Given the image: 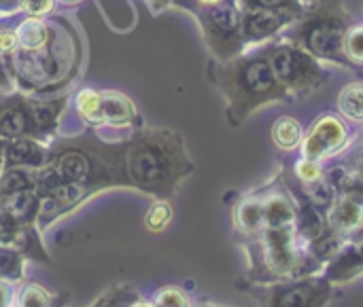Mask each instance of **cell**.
I'll list each match as a JSON object with an SVG mask.
<instances>
[{"instance_id": "1", "label": "cell", "mask_w": 363, "mask_h": 307, "mask_svg": "<svg viewBox=\"0 0 363 307\" xmlns=\"http://www.w3.org/2000/svg\"><path fill=\"white\" fill-rule=\"evenodd\" d=\"M125 176L130 187L157 199H172L185 178L194 174V161L185 140L170 129H143L125 142Z\"/></svg>"}, {"instance_id": "2", "label": "cell", "mask_w": 363, "mask_h": 307, "mask_svg": "<svg viewBox=\"0 0 363 307\" xmlns=\"http://www.w3.org/2000/svg\"><path fill=\"white\" fill-rule=\"evenodd\" d=\"M125 144H94L87 140H68L49 149L45 168L38 172V195H45L57 183L85 185L96 191L108 187H130L125 176Z\"/></svg>"}, {"instance_id": "3", "label": "cell", "mask_w": 363, "mask_h": 307, "mask_svg": "<svg viewBox=\"0 0 363 307\" xmlns=\"http://www.w3.org/2000/svg\"><path fill=\"white\" fill-rule=\"evenodd\" d=\"M211 76L225 100V117L234 127L264 106L291 100L274 76L266 53H240L228 62H217Z\"/></svg>"}, {"instance_id": "4", "label": "cell", "mask_w": 363, "mask_h": 307, "mask_svg": "<svg viewBox=\"0 0 363 307\" xmlns=\"http://www.w3.org/2000/svg\"><path fill=\"white\" fill-rule=\"evenodd\" d=\"M247 272L240 278L249 284H277L308 276H319L325 265L319 263L296 229H264L251 240H242Z\"/></svg>"}, {"instance_id": "5", "label": "cell", "mask_w": 363, "mask_h": 307, "mask_svg": "<svg viewBox=\"0 0 363 307\" xmlns=\"http://www.w3.org/2000/svg\"><path fill=\"white\" fill-rule=\"evenodd\" d=\"M351 13L342 0H315L296 19V30L287 36L321 64L353 68L345 55V36L351 28Z\"/></svg>"}, {"instance_id": "6", "label": "cell", "mask_w": 363, "mask_h": 307, "mask_svg": "<svg viewBox=\"0 0 363 307\" xmlns=\"http://www.w3.org/2000/svg\"><path fill=\"white\" fill-rule=\"evenodd\" d=\"M264 53L272 66L274 76L291 98H308L321 91L330 81L323 64L289 38L268 45Z\"/></svg>"}, {"instance_id": "7", "label": "cell", "mask_w": 363, "mask_h": 307, "mask_svg": "<svg viewBox=\"0 0 363 307\" xmlns=\"http://www.w3.org/2000/svg\"><path fill=\"white\" fill-rule=\"evenodd\" d=\"M236 289L253 297L259 307H328L338 295V289L323 274L277 284H249L238 280Z\"/></svg>"}, {"instance_id": "8", "label": "cell", "mask_w": 363, "mask_h": 307, "mask_svg": "<svg viewBox=\"0 0 363 307\" xmlns=\"http://www.w3.org/2000/svg\"><path fill=\"white\" fill-rule=\"evenodd\" d=\"M196 13L204 40L217 62H228L247 51L242 40V11L238 0H223L211 6H200Z\"/></svg>"}, {"instance_id": "9", "label": "cell", "mask_w": 363, "mask_h": 307, "mask_svg": "<svg viewBox=\"0 0 363 307\" xmlns=\"http://www.w3.org/2000/svg\"><path fill=\"white\" fill-rule=\"evenodd\" d=\"M349 146H351V129L345 123V119L338 115L325 112L304 134L300 155L325 163L342 155L345 151H349Z\"/></svg>"}, {"instance_id": "10", "label": "cell", "mask_w": 363, "mask_h": 307, "mask_svg": "<svg viewBox=\"0 0 363 307\" xmlns=\"http://www.w3.org/2000/svg\"><path fill=\"white\" fill-rule=\"evenodd\" d=\"M240 11H242V40H245V49L274 40L283 30L294 25L296 19L302 15V13H294V11L249 8V6H240Z\"/></svg>"}, {"instance_id": "11", "label": "cell", "mask_w": 363, "mask_h": 307, "mask_svg": "<svg viewBox=\"0 0 363 307\" xmlns=\"http://www.w3.org/2000/svg\"><path fill=\"white\" fill-rule=\"evenodd\" d=\"M328 229L349 242L363 233V202L351 195H338L325 212Z\"/></svg>"}, {"instance_id": "12", "label": "cell", "mask_w": 363, "mask_h": 307, "mask_svg": "<svg viewBox=\"0 0 363 307\" xmlns=\"http://www.w3.org/2000/svg\"><path fill=\"white\" fill-rule=\"evenodd\" d=\"M323 276L336 286L342 289L363 278V233L355 240H349L340 253L325 265Z\"/></svg>"}, {"instance_id": "13", "label": "cell", "mask_w": 363, "mask_h": 307, "mask_svg": "<svg viewBox=\"0 0 363 307\" xmlns=\"http://www.w3.org/2000/svg\"><path fill=\"white\" fill-rule=\"evenodd\" d=\"M232 225L240 240H251L264 231V197L262 189L240 195L232 204Z\"/></svg>"}, {"instance_id": "14", "label": "cell", "mask_w": 363, "mask_h": 307, "mask_svg": "<svg viewBox=\"0 0 363 307\" xmlns=\"http://www.w3.org/2000/svg\"><path fill=\"white\" fill-rule=\"evenodd\" d=\"M17 138H36L34 123L30 119L26 98H9L0 102V140L11 142Z\"/></svg>"}, {"instance_id": "15", "label": "cell", "mask_w": 363, "mask_h": 307, "mask_svg": "<svg viewBox=\"0 0 363 307\" xmlns=\"http://www.w3.org/2000/svg\"><path fill=\"white\" fill-rule=\"evenodd\" d=\"M49 157V149L36 138H17L4 142V170L6 168H30L43 170Z\"/></svg>"}, {"instance_id": "16", "label": "cell", "mask_w": 363, "mask_h": 307, "mask_svg": "<svg viewBox=\"0 0 363 307\" xmlns=\"http://www.w3.org/2000/svg\"><path fill=\"white\" fill-rule=\"evenodd\" d=\"M0 212L6 214L17 225H34V223H38L40 195L36 189L15 191L0 199Z\"/></svg>"}, {"instance_id": "17", "label": "cell", "mask_w": 363, "mask_h": 307, "mask_svg": "<svg viewBox=\"0 0 363 307\" xmlns=\"http://www.w3.org/2000/svg\"><path fill=\"white\" fill-rule=\"evenodd\" d=\"M64 104H66V98H57V100H34V98L28 100L26 98V106H28L38 140H45L51 136V132L55 129L64 112Z\"/></svg>"}, {"instance_id": "18", "label": "cell", "mask_w": 363, "mask_h": 307, "mask_svg": "<svg viewBox=\"0 0 363 307\" xmlns=\"http://www.w3.org/2000/svg\"><path fill=\"white\" fill-rule=\"evenodd\" d=\"M102 98V117H104V125L108 127H132L136 123V108L132 104V100L119 91H100Z\"/></svg>"}, {"instance_id": "19", "label": "cell", "mask_w": 363, "mask_h": 307, "mask_svg": "<svg viewBox=\"0 0 363 307\" xmlns=\"http://www.w3.org/2000/svg\"><path fill=\"white\" fill-rule=\"evenodd\" d=\"M270 136H272V142L279 151L283 153H291V151H298L302 146V140H304V129H302V123L296 119V117H279L274 123H272V129H270Z\"/></svg>"}, {"instance_id": "20", "label": "cell", "mask_w": 363, "mask_h": 307, "mask_svg": "<svg viewBox=\"0 0 363 307\" xmlns=\"http://www.w3.org/2000/svg\"><path fill=\"white\" fill-rule=\"evenodd\" d=\"M15 34H17V49H21V51H38V49L47 47V42H49L47 23L32 15L15 28Z\"/></svg>"}, {"instance_id": "21", "label": "cell", "mask_w": 363, "mask_h": 307, "mask_svg": "<svg viewBox=\"0 0 363 307\" xmlns=\"http://www.w3.org/2000/svg\"><path fill=\"white\" fill-rule=\"evenodd\" d=\"M38 172L30 168H6L0 172V199L23 189H36Z\"/></svg>"}, {"instance_id": "22", "label": "cell", "mask_w": 363, "mask_h": 307, "mask_svg": "<svg viewBox=\"0 0 363 307\" xmlns=\"http://www.w3.org/2000/svg\"><path fill=\"white\" fill-rule=\"evenodd\" d=\"M338 110L345 121L363 125V83H349L338 93Z\"/></svg>"}, {"instance_id": "23", "label": "cell", "mask_w": 363, "mask_h": 307, "mask_svg": "<svg viewBox=\"0 0 363 307\" xmlns=\"http://www.w3.org/2000/svg\"><path fill=\"white\" fill-rule=\"evenodd\" d=\"M74 104H77V112L83 119V123H87L91 127H104L100 91H96V89H83V91H79Z\"/></svg>"}, {"instance_id": "24", "label": "cell", "mask_w": 363, "mask_h": 307, "mask_svg": "<svg viewBox=\"0 0 363 307\" xmlns=\"http://www.w3.org/2000/svg\"><path fill=\"white\" fill-rule=\"evenodd\" d=\"M66 297L62 295L60 299L51 297V293H47L40 284H26L19 293L13 307H62Z\"/></svg>"}, {"instance_id": "25", "label": "cell", "mask_w": 363, "mask_h": 307, "mask_svg": "<svg viewBox=\"0 0 363 307\" xmlns=\"http://www.w3.org/2000/svg\"><path fill=\"white\" fill-rule=\"evenodd\" d=\"M151 301L155 307H194V299L191 295L177 286V284H164L160 286L153 295H151Z\"/></svg>"}, {"instance_id": "26", "label": "cell", "mask_w": 363, "mask_h": 307, "mask_svg": "<svg viewBox=\"0 0 363 307\" xmlns=\"http://www.w3.org/2000/svg\"><path fill=\"white\" fill-rule=\"evenodd\" d=\"M23 255L9 246H0V280L21 282L23 280Z\"/></svg>"}, {"instance_id": "27", "label": "cell", "mask_w": 363, "mask_h": 307, "mask_svg": "<svg viewBox=\"0 0 363 307\" xmlns=\"http://www.w3.org/2000/svg\"><path fill=\"white\" fill-rule=\"evenodd\" d=\"M172 206L170 199H157L145 214V227L151 233H162L172 223Z\"/></svg>"}, {"instance_id": "28", "label": "cell", "mask_w": 363, "mask_h": 307, "mask_svg": "<svg viewBox=\"0 0 363 307\" xmlns=\"http://www.w3.org/2000/svg\"><path fill=\"white\" fill-rule=\"evenodd\" d=\"M325 176V166L321 161H315V159H308L304 155H300V159L294 161V180L298 185H313L317 183L319 178Z\"/></svg>"}, {"instance_id": "29", "label": "cell", "mask_w": 363, "mask_h": 307, "mask_svg": "<svg viewBox=\"0 0 363 307\" xmlns=\"http://www.w3.org/2000/svg\"><path fill=\"white\" fill-rule=\"evenodd\" d=\"M345 55L353 66H363V23H351L345 36Z\"/></svg>"}, {"instance_id": "30", "label": "cell", "mask_w": 363, "mask_h": 307, "mask_svg": "<svg viewBox=\"0 0 363 307\" xmlns=\"http://www.w3.org/2000/svg\"><path fill=\"white\" fill-rule=\"evenodd\" d=\"M117 307H155L151 299H145L140 293H136L132 286L121 284V295H119V303Z\"/></svg>"}, {"instance_id": "31", "label": "cell", "mask_w": 363, "mask_h": 307, "mask_svg": "<svg viewBox=\"0 0 363 307\" xmlns=\"http://www.w3.org/2000/svg\"><path fill=\"white\" fill-rule=\"evenodd\" d=\"M19 8H23L32 17H40L53 8V0H19Z\"/></svg>"}, {"instance_id": "32", "label": "cell", "mask_w": 363, "mask_h": 307, "mask_svg": "<svg viewBox=\"0 0 363 307\" xmlns=\"http://www.w3.org/2000/svg\"><path fill=\"white\" fill-rule=\"evenodd\" d=\"M119 295H121V284H113L100 299H96L89 307H117Z\"/></svg>"}, {"instance_id": "33", "label": "cell", "mask_w": 363, "mask_h": 307, "mask_svg": "<svg viewBox=\"0 0 363 307\" xmlns=\"http://www.w3.org/2000/svg\"><path fill=\"white\" fill-rule=\"evenodd\" d=\"M17 299V291L13 289V282L0 280V307H13Z\"/></svg>"}, {"instance_id": "34", "label": "cell", "mask_w": 363, "mask_h": 307, "mask_svg": "<svg viewBox=\"0 0 363 307\" xmlns=\"http://www.w3.org/2000/svg\"><path fill=\"white\" fill-rule=\"evenodd\" d=\"M17 8H19V0H0V13L2 15H9Z\"/></svg>"}, {"instance_id": "35", "label": "cell", "mask_w": 363, "mask_h": 307, "mask_svg": "<svg viewBox=\"0 0 363 307\" xmlns=\"http://www.w3.org/2000/svg\"><path fill=\"white\" fill-rule=\"evenodd\" d=\"M217 2H223V0H196L198 6H211V4H217Z\"/></svg>"}, {"instance_id": "36", "label": "cell", "mask_w": 363, "mask_h": 307, "mask_svg": "<svg viewBox=\"0 0 363 307\" xmlns=\"http://www.w3.org/2000/svg\"><path fill=\"white\" fill-rule=\"evenodd\" d=\"M4 170V142L0 140V172Z\"/></svg>"}, {"instance_id": "37", "label": "cell", "mask_w": 363, "mask_h": 307, "mask_svg": "<svg viewBox=\"0 0 363 307\" xmlns=\"http://www.w3.org/2000/svg\"><path fill=\"white\" fill-rule=\"evenodd\" d=\"M194 307H223V306H217V303H196Z\"/></svg>"}, {"instance_id": "38", "label": "cell", "mask_w": 363, "mask_h": 307, "mask_svg": "<svg viewBox=\"0 0 363 307\" xmlns=\"http://www.w3.org/2000/svg\"><path fill=\"white\" fill-rule=\"evenodd\" d=\"M64 2H77V0H64Z\"/></svg>"}]
</instances>
